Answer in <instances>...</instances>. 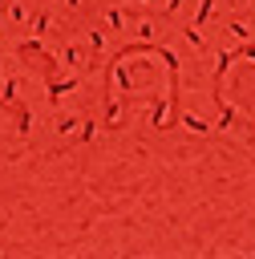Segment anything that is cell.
<instances>
[{"label":"cell","mask_w":255,"mask_h":259,"mask_svg":"<svg viewBox=\"0 0 255 259\" xmlns=\"http://www.w3.org/2000/svg\"><path fill=\"white\" fill-rule=\"evenodd\" d=\"M150 125H154V130H170V125H174V121H170V105H166V101H158V105L150 109Z\"/></svg>","instance_id":"4"},{"label":"cell","mask_w":255,"mask_h":259,"mask_svg":"<svg viewBox=\"0 0 255 259\" xmlns=\"http://www.w3.org/2000/svg\"><path fill=\"white\" fill-rule=\"evenodd\" d=\"M178 8H182V0H166V8H162V12H166V16H174Z\"/></svg>","instance_id":"14"},{"label":"cell","mask_w":255,"mask_h":259,"mask_svg":"<svg viewBox=\"0 0 255 259\" xmlns=\"http://www.w3.org/2000/svg\"><path fill=\"white\" fill-rule=\"evenodd\" d=\"M77 130V113H57V134H73Z\"/></svg>","instance_id":"7"},{"label":"cell","mask_w":255,"mask_h":259,"mask_svg":"<svg viewBox=\"0 0 255 259\" xmlns=\"http://www.w3.org/2000/svg\"><path fill=\"white\" fill-rule=\"evenodd\" d=\"M8 20H12V24H24V20H28L24 4H8Z\"/></svg>","instance_id":"12"},{"label":"cell","mask_w":255,"mask_h":259,"mask_svg":"<svg viewBox=\"0 0 255 259\" xmlns=\"http://www.w3.org/2000/svg\"><path fill=\"white\" fill-rule=\"evenodd\" d=\"M182 36H186V40H190L194 49H206V40H202V32H198V24H186V28H182Z\"/></svg>","instance_id":"9"},{"label":"cell","mask_w":255,"mask_h":259,"mask_svg":"<svg viewBox=\"0 0 255 259\" xmlns=\"http://www.w3.org/2000/svg\"><path fill=\"white\" fill-rule=\"evenodd\" d=\"M24 24L32 28V36H45V32H53V12H49V8H40V12H36V16H28Z\"/></svg>","instance_id":"2"},{"label":"cell","mask_w":255,"mask_h":259,"mask_svg":"<svg viewBox=\"0 0 255 259\" xmlns=\"http://www.w3.org/2000/svg\"><path fill=\"white\" fill-rule=\"evenodd\" d=\"M65 4H69V8H81V0H65Z\"/></svg>","instance_id":"15"},{"label":"cell","mask_w":255,"mask_h":259,"mask_svg":"<svg viewBox=\"0 0 255 259\" xmlns=\"http://www.w3.org/2000/svg\"><path fill=\"white\" fill-rule=\"evenodd\" d=\"M223 4H235V0H223Z\"/></svg>","instance_id":"17"},{"label":"cell","mask_w":255,"mask_h":259,"mask_svg":"<svg viewBox=\"0 0 255 259\" xmlns=\"http://www.w3.org/2000/svg\"><path fill=\"white\" fill-rule=\"evenodd\" d=\"M105 125H109V130L121 125V105H117V101H109V109H105Z\"/></svg>","instance_id":"11"},{"label":"cell","mask_w":255,"mask_h":259,"mask_svg":"<svg viewBox=\"0 0 255 259\" xmlns=\"http://www.w3.org/2000/svg\"><path fill=\"white\" fill-rule=\"evenodd\" d=\"M182 125H186V134H210V121H206L202 113H186Z\"/></svg>","instance_id":"6"},{"label":"cell","mask_w":255,"mask_h":259,"mask_svg":"<svg viewBox=\"0 0 255 259\" xmlns=\"http://www.w3.org/2000/svg\"><path fill=\"white\" fill-rule=\"evenodd\" d=\"M77 121H81V134H77V138H81V142H93V134H97V117H77Z\"/></svg>","instance_id":"8"},{"label":"cell","mask_w":255,"mask_h":259,"mask_svg":"<svg viewBox=\"0 0 255 259\" xmlns=\"http://www.w3.org/2000/svg\"><path fill=\"white\" fill-rule=\"evenodd\" d=\"M251 4H255V0H251Z\"/></svg>","instance_id":"18"},{"label":"cell","mask_w":255,"mask_h":259,"mask_svg":"<svg viewBox=\"0 0 255 259\" xmlns=\"http://www.w3.org/2000/svg\"><path fill=\"white\" fill-rule=\"evenodd\" d=\"M77 81H81L77 73H69V77H49V93H45V101L57 109V105L65 101V93H73V89H77Z\"/></svg>","instance_id":"1"},{"label":"cell","mask_w":255,"mask_h":259,"mask_svg":"<svg viewBox=\"0 0 255 259\" xmlns=\"http://www.w3.org/2000/svg\"><path fill=\"white\" fill-rule=\"evenodd\" d=\"M81 57H85V49H81L77 40H69V45L61 49V65H65V69H81Z\"/></svg>","instance_id":"3"},{"label":"cell","mask_w":255,"mask_h":259,"mask_svg":"<svg viewBox=\"0 0 255 259\" xmlns=\"http://www.w3.org/2000/svg\"><path fill=\"white\" fill-rule=\"evenodd\" d=\"M210 12H215V0H202V4H198V12H194V20H190V24H206V20H210Z\"/></svg>","instance_id":"10"},{"label":"cell","mask_w":255,"mask_h":259,"mask_svg":"<svg viewBox=\"0 0 255 259\" xmlns=\"http://www.w3.org/2000/svg\"><path fill=\"white\" fill-rule=\"evenodd\" d=\"M142 4H154V0H142Z\"/></svg>","instance_id":"16"},{"label":"cell","mask_w":255,"mask_h":259,"mask_svg":"<svg viewBox=\"0 0 255 259\" xmlns=\"http://www.w3.org/2000/svg\"><path fill=\"white\" fill-rule=\"evenodd\" d=\"M125 16H130V8H109V12H105V28H109V32H121V28H125Z\"/></svg>","instance_id":"5"},{"label":"cell","mask_w":255,"mask_h":259,"mask_svg":"<svg viewBox=\"0 0 255 259\" xmlns=\"http://www.w3.org/2000/svg\"><path fill=\"white\" fill-rule=\"evenodd\" d=\"M227 28H231V36H239V40H251V28H247L243 20H231Z\"/></svg>","instance_id":"13"}]
</instances>
